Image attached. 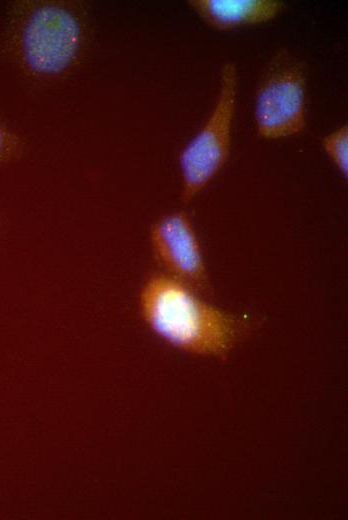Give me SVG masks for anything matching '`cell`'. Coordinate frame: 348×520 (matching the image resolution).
Listing matches in <instances>:
<instances>
[{"label":"cell","mask_w":348,"mask_h":520,"mask_svg":"<svg viewBox=\"0 0 348 520\" xmlns=\"http://www.w3.org/2000/svg\"><path fill=\"white\" fill-rule=\"evenodd\" d=\"M322 145L345 178L348 174V125L344 124L322 140Z\"/></svg>","instance_id":"obj_7"},{"label":"cell","mask_w":348,"mask_h":520,"mask_svg":"<svg viewBox=\"0 0 348 520\" xmlns=\"http://www.w3.org/2000/svg\"><path fill=\"white\" fill-rule=\"evenodd\" d=\"M85 40L81 14L60 1H15L3 33V50L26 75L50 78L77 61Z\"/></svg>","instance_id":"obj_2"},{"label":"cell","mask_w":348,"mask_h":520,"mask_svg":"<svg viewBox=\"0 0 348 520\" xmlns=\"http://www.w3.org/2000/svg\"><path fill=\"white\" fill-rule=\"evenodd\" d=\"M149 240L160 272L197 294L210 292L200 243L187 213L173 211L158 218L150 227Z\"/></svg>","instance_id":"obj_5"},{"label":"cell","mask_w":348,"mask_h":520,"mask_svg":"<svg viewBox=\"0 0 348 520\" xmlns=\"http://www.w3.org/2000/svg\"><path fill=\"white\" fill-rule=\"evenodd\" d=\"M140 314L159 338L200 356L224 360L250 331L248 317L221 310L162 272L150 274L139 294Z\"/></svg>","instance_id":"obj_1"},{"label":"cell","mask_w":348,"mask_h":520,"mask_svg":"<svg viewBox=\"0 0 348 520\" xmlns=\"http://www.w3.org/2000/svg\"><path fill=\"white\" fill-rule=\"evenodd\" d=\"M25 149L24 138L0 121V166L19 160Z\"/></svg>","instance_id":"obj_8"},{"label":"cell","mask_w":348,"mask_h":520,"mask_svg":"<svg viewBox=\"0 0 348 520\" xmlns=\"http://www.w3.org/2000/svg\"><path fill=\"white\" fill-rule=\"evenodd\" d=\"M188 3L208 25L218 30L267 22L285 7L278 0H191Z\"/></svg>","instance_id":"obj_6"},{"label":"cell","mask_w":348,"mask_h":520,"mask_svg":"<svg viewBox=\"0 0 348 520\" xmlns=\"http://www.w3.org/2000/svg\"><path fill=\"white\" fill-rule=\"evenodd\" d=\"M305 83L303 62L280 49L264 69L256 92L254 115L261 137L277 139L302 131Z\"/></svg>","instance_id":"obj_4"},{"label":"cell","mask_w":348,"mask_h":520,"mask_svg":"<svg viewBox=\"0 0 348 520\" xmlns=\"http://www.w3.org/2000/svg\"><path fill=\"white\" fill-rule=\"evenodd\" d=\"M236 93L237 70L227 62L221 70L219 95L209 119L179 154L184 203L208 184L229 157Z\"/></svg>","instance_id":"obj_3"}]
</instances>
